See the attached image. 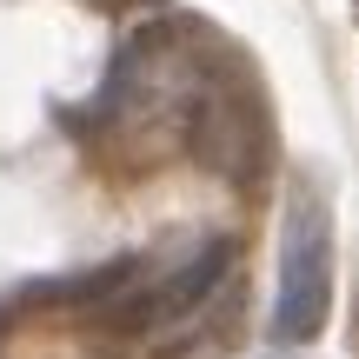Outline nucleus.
<instances>
[{
    "label": "nucleus",
    "instance_id": "nucleus-1",
    "mask_svg": "<svg viewBox=\"0 0 359 359\" xmlns=\"http://www.w3.org/2000/svg\"><path fill=\"white\" fill-rule=\"evenodd\" d=\"M326 313H333V219L320 193L293 187L280 219V286H273L266 333L280 346H306L326 333Z\"/></svg>",
    "mask_w": 359,
    "mask_h": 359
},
{
    "label": "nucleus",
    "instance_id": "nucleus-4",
    "mask_svg": "<svg viewBox=\"0 0 359 359\" xmlns=\"http://www.w3.org/2000/svg\"><path fill=\"white\" fill-rule=\"evenodd\" d=\"M353 346H359V320H353Z\"/></svg>",
    "mask_w": 359,
    "mask_h": 359
},
{
    "label": "nucleus",
    "instance_id": "nucleus-2",
    "mask_svg": "<svg viewBox=\"0 0 359 359\" xmlns=\"http://www.w3.org/2000/svg\"><path fill=\"white\" fill-rule=\"evenodd\" d=\"M187 154L226 180H253L266 167V154H273L266 100L246 74H233V67L200 74V93H193V114H187Z\"/></svg>",
    "mask_w": 359,
    "mask_h": 359
},
{
    "label": "nucleus",
    "instance_id": "nucleus-3",
    "mask_svg": "<svg viewBox=\"0 0 359 359\" xmlns=\"http://www.w3.org/2000/svg\"><path fill=\"white\" fill-rule=\"evenodd\" d=\"M87 7H100V13H127L133 0H87Z\"/></svg>",
    "mask_w": 359,
    "mask_h": 359
}]
</instances>
